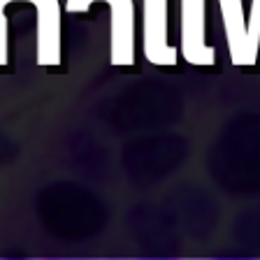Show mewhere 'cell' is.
<instances>
[{"instance_id": "6da1fadb", "label": "cell", "mask_w": 260, "mask_h": 260, "mask_svg": "<svg viewBox=\"0 0 260 260\" xmlns=\"http://www.w3.org/2000/svg\"><path fill=\"white\" fill-rule=\"evenodd\" d=\"M93 3L109 7V63L114 68L135 65V3L133 0H65L68 14H84Z\"/></svg>"}, {"instance_id": "7a4b0ae2", "label": "cell", "mask_w": 260, "mask_h": 260, "mask_svg": "<svg viewBox=\"0 0 260 260\" xmlns=\"http://www.w3.org/2000/svg\"><path fill=\"white\" fill-rule=\"evenodd\" d=\"M207 0H179V54L186 63L211 68L216 49L207 44Z\"/></svg>"}, {"instance_id": "3957f363", "label": "cell", "mask_w": 260, "mask_h": 260, "mask_svg": "<svg viewBox=\"0 0 260 260\" xmlns=\"http://www.w3.org/2000/svg\"><path fill=\"white\" fill-rule=\"evenodd\" d=\"M168 5L170 0H142V51L158 68L179 63V47L168 42Z\"/></svg>"}, {"instance_id": "277c9868", "label": "cell", "mask_w": 260, "mask_h": 260, "mask_svg": "<svg viewBox=\"0 0 260 260\" xmlns=\"http://www.w3.org/2000/svg\"><path fill=\"white\" fill-rule=\"evenodd\" d=\"M218 10H221V16H223V30H225L228 51H230L233 65H237V68L255 65L258 51L251 47L242 0H218Z\"/></svg>"}, {"instance_id": "5b68a950", "label": "cell", "mask_w": 260, "mask_h": 260, "mask_svg": "<svg viewBox=\"0 0 260 260\" xmlns=\"http://www.w3.org/2000/svg\"><path fill=\"white\" fill-rule=\"evenodd\" d=\"M251 3H253V5H258V10H260V0H251Z\"/></svg>"}]
</instances>
